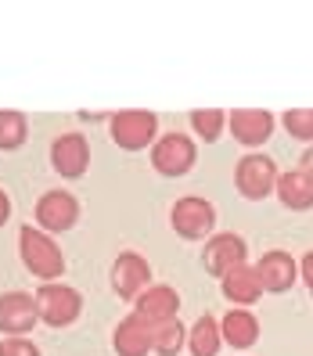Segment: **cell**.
Returning <instances> with one entry per match:
<instances>
[{
  "mask_svg": "<svg viewBox=\"0 0 313 356\" xmlns=\"http://www.w3.org/2000/svg\"><path fill=\"white\" fill-rule=\"evenodd\" d=\"M22 259H26V270L36 274L40 281H54L61 277V270H65V256H61V248L54 245L51 234L36 227H22Z\"/></svg>",
  "mask_w": 313,
  "mask_h": 356,
  "instance_id": "cell-1",
  "label": "cell"
},
{
  "mask_svg": "<svg viewBox=\"0 0 313 356\" xmlns=\"http://www.w3.org/2000/svg\"><path fill=\"white\" fill-rule=\"evenodd\" d=\"M36 306H40V321L51 327H65L79 317L83 309V296L69 284H44L36 291Z\"/></svg>",
  "mask_w": 313,
  "mask_h": 356,
  "instance_id": "cell-2",
  "label": "cell"
},
{
  "mask_svg": "<svg viewBox=\"0 0 313 356\" xmlns=\"http://www.w3.org/2000/svg\"><path fill=\"white\" fill-rule=\"evenodd\" d=\"M155 130H159V115L155 112L127 108V112L112 115V137H115L119 148H127V152H141L144 144H152Z\"/></svg>",
  "mask_w": 313,
  "mask_h": 356,
  "instance_id": "cell-3",
  "label": "cell"
},
{
  "mask_svg": "<svg viewBox=\"0 0 313 356\" xmlns=\"http://www.w3.org/2000/svg\"><path fill=\"white\" fill-rule=\"evenodd\" d=\"M170 220H173V230H177L180 238L198 241V238H205L209 230H213V223H216V209L209 205L205 198H198V195H187V198H177Z\"/></svg>",
  "mask_w": 313,
  "mask_h": 356,
  "instance_id": "cell-4",
  "label": "cell"
},
{
  "mask_svg": "<svg viewBox=\"0 0 313 356\" xmlns=\"http://www.w3.org/2000/svg\"><path fill=\"white\" fill-rule=\"evenodd\" d=\"M195 159H198V148H195V140L184 137V134H166L155 144V152H152V165H155L162 177L187 173L195 165Z\"/></svg>",
  "mask_w": 313,
  "mask_h": 356,
  "instance_id": "cell-5",
  "label": "cell"
},
{
  "mask_svg": "<svg viewBox=\"0 0 313 356\" xmlns=\"http://www.w3.org/2000/svg\"><path fill=\"white\" fill-rule=\"evenodd\" d=\"M234 184L245 198H266L278 187V165L266 155H245L234 170Z\"/></svg>",
  "mask_w": 313,
  "mask_h": 356,
  "instance_id": "cell-6",
  "label": "cell"
},
{
  "mask_svg": "<svg viewBox=\"0 0 313 356\" xmlns=\"http://www.w3.org/2000/svg\"><path fill=\"white\" fill-rule=\"evenodd\" d=\"M112 288L122 299H141L152 288V266L141 252H119L112 266Z\"/></svg>",
  "mask_w": 313,
  "mask_h": 356,
  "instance_id": "cell-7",
  "label": "cell"
},
{
  "mask_svg": "<svg viewBox=\"0 0 313 356\" xmlns=\"http://www.w3.org/2000/svg\"><path fill=\"white\" fill-rule=\"evenodd\" d=\"M40 321V306L26 291H8L0 296V331L8 339H22L26 331H33V324Z\"/></svg>",
  "mask_w": 313,
  "mask_h": 356,
  "instance_id": "cell-8",
  "label": "cell"
},
{
  "mask_svg": "<svg viewBox=\"0 0 313 356\" xmlns=\"http://www.w3.org/2000/svg\"><path fill=\"white\" fill-rule=\"evenodd\" d=\"M51 162H54V170L61 177H69V180L83 177V173H87V162H90L87 137H83V134H61L54 140V148H51Z\"/></svg>",
  "mask_w": 313,
  "mask_h": 356,
  "instance_id": "cell-9",
  "label": "cell"
},
{
  "mask_svg": "<svg viewBox=\"0 0 313 356\" xmlns=\"http://www.w3.org/2000/svg\"><path fill=\"white\" fill-rule=\"evenodd\" d=\"M245 238H238V234H216L213 241L205 245V252H202V259H205V270L209 274H220V277H227L231 270H238V266H245Z\"/></svg>",
  "mask_w": 313,
  "mask_h": 356,
  "instance_id": "cell-10",
  "label": "cell"
},
{
  "mask_svg": "<svg viewBox=\"0 0 313 356\" xmlns=\"http://www.w3.org/2000/svg\"><path fill=\"white\" fill-rule=\"evenodd\" d=\"M36 220L44 230H69L79 220V202L69 191H47L36 202Z\"/></svg>",
  "mask_w": 313,
  "mask_h": 356,
  "instance_id": "cell-11",
  "label": "cell"
},
{
  "mask_svg": "<svg viewBox=\"0 0 313 356\" xmlns=\"http://www.w3.org/2000/svg\"><path fill=\"white\" fill-rule=\"evenodd\" d=\"M177 309H180V296H177L170 284H152V288L137 299V317H144L148 324L173 321Z\"/></svg>",
  "mask_w": 313,
  "mask_h": 356,
  "instance_id": "cell-12",
  "label": "cell"
},
{
  "mask_svg": "<svg viewBox=\"0 0 313 356\" xmlns=\"http://www.w3.org/2000/svg\"><path fill=\"white\" fill-rule=\"evenodd\" d=\"M256 274H259V281H263V291H288L291 281H296V274H299V266H296V259H291L288 252L274 248V252H266V256L259 259Z\"/></svg>",
  "mask_w": 313,
  "mask_h": 356,
  "instance_id": "cell-13",
  "label": "cell"
},
{
  "mask_svg": "<svg viewBox=\"0 0 313 356\" xmlns=\"http://www.w3.org/2000/svg\"><path fill=\"white\" fill-rule=\"evenodd\" d=\"M231 134L241 144H263L274 134V115L263 108H238V112H231Z\"/></svg>",
  "mask_w": 313,
  "mask_h": 356,
  "instance_id": "cell-14",
  "label": "cell"
},
{
  "mask_svg": "<svg viewBox=\"0 0 313 356\" xmlns=\"http://www.w3.org/2000/svg\"><path fill=\"white\" fill-rule=\"evenodd\" d=\"M223 296L231 299L238 309H245V306H252L259 296H263V281H259V274H256V266H238V270H231V274L223 277Z\"/></svg>",
  "mask_w": 313,
  "mask_h": 356,
  "instance_id": "cell-15",
  "label": "cell"
},
{
  "mask_svg": "<svg viewBox=\"0 0 313 356\" xmlns=\"http://www.w3.org/2000/svg\"><path fill=\"white\" fill-rule=\"evenodd\" d=\"M115 353L119 356H148L152 353V324L144 317H127L115 327Z\"/></svg>",
  "mask_w": 313,
  "mask_h": 356,
  "instance_id": "cell-16",
  "label": "cell"
},
{
  "mask_svg": "<svg viewBox=\"0 0 313 356\" xmlns=\"http://www.w3.org/2000/svg\"><path fill=\"white\" fill-rule=\"evenodd\" d=\"M278 195L288 209H310L313 205V180L303 173V165L278 177Z\"/></svg>",
  "mask_w": 313,
  "mask_h": 356,
  "instance_id": "cell-17",
  "label": "cell"
},
{
  "mask_svg": "<svg viewBox=\"0 0 313 356\" xmlns=\"http://www.w3.org/2000/svg\"><path fill=\"white\" fill-rule=\"evenodd\" d=\"M220 331H223V342H231V346H238V349H248V346L259 339V321H256L248 309H231V313L223 317Z\"/></svg>",
  "mask_w": 313,
  "mask_h": 356,
  "instance_id": "cell-18",
  "label": "cell"
},
{
  "mask_svg": "<svg viewBox=\"0 0 313 356\" xmlns=\"http://www.w3.org/2000/svg\"><path fill=\"white\" fill-rule=\"evenodd\" d=\"M220 342H223V331L213 317H198L195 327L187 331V349H191V356H216Z\"/></svg>",
  "mask_w": 313,
  "mask_h": 356,
  "instance_id": "cell-19",
  "label": "cell"
},
{
  "mask_svg": "<svg viewBox=\"0 0 313 356\" xmlns=\"http://www.w3.org/2000/svg\"><path fill=\"white\" fill-rule=\"evenodd\" d=\"M152 349L159 356H177L184 349V324L177 317L162 321V324H152Z\"/></svg>",
  "mask_w": 313,
  "mask_h": 356,
  "instance_id": "cell-20",
  "label": "cell"
},
{
  "mask_svg": "<svg viewBox=\"0 0 313 356\" xmlns=\"http://www.w3.org/2000/svg\"><path fill=\"white\" fill-rule=\"evenodd\" d=\"M22 140H26V115L4 108L0 112V148L15 152V148H22Z\"/></svg>",
  "mask_w": 313,
  "mask_h": 356,
  "instance_id": "cell-21",
  "label": "cell"
},
{
  "mask_svg": "<svg viewBox=\"0 0 313 356\" xmlns=\"http://www.w3.org/2000/svg\"><path fill=\"white\" fill-rule=\"evenodd\" d=\"M191 122H195L198 137H205V140H216L223 134V112L220 108H198V112H191Z\"/></svg>",
  "mask_w": 313,
  "mask_h": 356,
  "instance_id": "cell-22",
  "label": "cell"
},
{
  "mask_svg": "<svg viewBox=\"0 0 313 356\" xmlns=\"http://www.w3.org/2000/svg\"><path fill=\"white\" fill-rule=\"evenodd\" d=\"M284 130L296 140H313V108H291V112H284Z\"/></svg>",
  "mask_w": 313,
  "mask_h": 356,
  "instance_id": "cell-23",
  "label": "cell"
},
{
  "mask_svg": "<svg viewBox=\"0 0 313 356\" xmlns=\"http://www.w3.org/2000/svg\"><path fill=\"white\" fill-rule=\"evenodd\" d=\"M0 356H40V349L29 339H4L0 342Z\"/></svg>",
  "mask_w": 313,
  "mask_h": 356,
  "instance_id": "cell-24",
  "label": "cell"
},
{
  "mask_svg": "<svg viewBox=\"0 0 313 356\" xmlns=\"http://www.w3.org/2000/svg\"><path fill=\"white\" fill-rule=\"evenodd\" d=\"M303 281H306L310 296H313V252H306V256H303Z\"/></svg>",
  "mask_w": 313,
  "mask_h": 356,
  "instance_id": "cell-25",
  "label": "cell"
},
{
  "mask_svg": "<svg viewBox=\"0 0 313 356\" xmlns=\"http://www.w3.org/2000/svg\"><path fill=\"white\" fill-rule=\"evenodd\" d=\"M8 216H11V198H8L4 191H0V227L8 223Z\"/></svg>",
  "mask_w": 313,
  "mask_h": 356,
  "instance_id": "cell-26",
  "label": "cell"
},
{
  "mask_svg": "<svg viewBox=\"0 0 313 356\" xmlns=\"http://www.w3.org/2000/svg\"><path fill=\"white\" fill-rule=\"evenodd\" d=\"M303 173L313 180V148H306V155H303Z\"/></svg>",
  "mask_w": 313,
  "mask_h": 356,
  "instance_id": "cell-27",
  "label": "cell"
}]
</instances>
